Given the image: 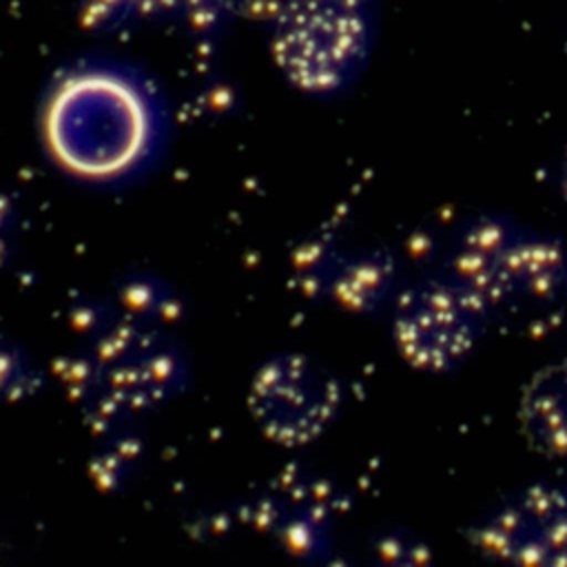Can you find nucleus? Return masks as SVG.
Returning a JSON list of instances; mask_svg holds the SVG:
<instances>
[{
    "instance_id": "obj_4",
    "label": "nucleus",
    "mask_w": 567,
    "mask_h": 567,
    "mask_svg": "<svg viewBox=\"0 0 567 567\" xmlns=\"http://www.w3.org/2000/svg\"><path fill=\"white\" fill-rule=\"evenodd\" d=\"M478 547L520 567H567V492L529 485L505 501L478 529Z\"/></svg>"
},
{
    "instance_id": "obj_3",
    "label": "nucleus",
    "mask_w": 567,
    "mask_h": 567,
    "mask_svg": "<svg viewBox=\"0 0 567 567\" xmlns=\"http://www.w3.org/2000/svg\"><path fill=\"white\" fill-rule=\"evenodd\" d=\"M483 306L461 286L430 284L399 301L394 337L403 357L423 370H447L472 350Z\"/></svg>"
},
{
    "instance_id": "obj_5",
    "label": "nucleus",
    "mask_w": 567,
    "mask_h": 567,
    "mask_svg": "<svg viewBox=\"0 0 567 567\" xmlns=\"http://www.w3.org/2000/svg\"><path fill=\"white\" fill-rule=\"evenodd\" d=\"M250 408L270 439L288 445L306 443L330 421L337 385L308 359L279 357L257 374Z\"/></svg>"
},
{
    "instance_id": "obj_7",
    "label": "nucleus",
    "mask_w": 567,
    "mask_h": 567,
    "mask_svg": "<svg viewBox=\"0 0 567 567\" xmlns=\"http://www.w3.org/2000/svg\"><path fill=\"white\" fill-rule=\"evenodd\" d=\"M558 190L563 195V199L567 202V146L560 155V162H558Z\"/></svg>"
},
{
    "instance_id": "obj_1",
    "label": "nucleus",
    "mask_w": 567,
    "mask_h": 567,
    "mask_svg": "<svg viewBox=\"0 0 567 567\" xmlns=\"http://www.w3.org/2000/svg\"><path fill=\"white\" fill-rule=\"evenodd\" d=\"M148 137L142 97L126 82L86 73L64 82L47 111V142L75 175L104 179L137 162Z\"/></svg>"
},
{
    "instance_id": "obj_2",
    "label": "nucleus",
    "mask_w": 567,
    "mask_h": 567,
    "mask_svg": "<svg viewBox=\"0 0 567 567\" xmlns=\"http://www.w3.org/2000/svg\"><path fill=\"white\" fill-rule=\"evenodd\" d=\"M567 292V252L560 241L529 235L512 224L478 255L470 295L485 312L501 310L543 323Z\"/></svg>"
},
{
    "instance_id": "obj_6",
    "label": "nucleus",
    "mask_w": 567,
    "mask_h": 567,
    "mask_svg": "<svg viewBox=\"0 0 567 567\" xmlns=\"http://www.w3.org/2000/svg\"><path fill=\"white\" fill-rule=\"evenodd\" d=\"M520 432L545 456H567V354L540 368L523 388Z\"/></svg>"
}]
</instances>
